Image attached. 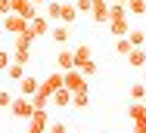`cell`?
<instances>
[{"instance_id":"obj_28","label":"cell","mask_w":146,"mask_h":133,"mask_svg":"<svg viewBox=\"0 0 146 133\" xmlns=\"http://www.w3.org/2000/svg\"><path fill=\"white\" fill-rule=\"evenodd\" d=\"M75 9H78V16H87L90 9H93V3L90 0H75Z\"/></svg>"},{"instance_id":"obj_5","label":"cell","mask_w":146,"mask_h":133,"mask_svg":"<svg viewBox=\"0 0 146 133\" xmlns=\"http://www.w3.org/2000/svg\"><path fill=\"white\" fill-rule=\"evenodd\" d=\"M62 87V71H53V74H47V78L37 84V93H44V96H53V90H59Z\"/></svg>"},{"instance_id":"obj_29","label":"cell","mask_w":146,"mask_h":133,"mask_svg":"<svg viewBox=\"0 0 146 133\" xmlns=\"http://www.w3.org/2000/svg\"><path fill=\"white\" fill-rule=\"evenodd\" d=\"M47 133H68V127H65L62 121H50V124H47Z\"/></svg>"},{"instance_id":"obj_23","label":"cell","mask_w":146,"mask_h":133,"mask_svg":"<svg viewBox=\"0 0 146 133\" xmlns=\"http://www.w3.org/2000/svg\"><path fill=\"white\" fill-rule=\"evenodd\" d=\"M59 9H62L59 0H47V19L50 22H59Z\"/></svg>"},{"instance_id":"obj_25","label":"cell","mask_w":146,"mask_h":133,"mask_svg":"<svg viewBox=\"0 0 146 133\" xmlns=\"http://www.w3.org/2000/svg\"><path fill=\"white\" fill-rule=\"evenodd\" d=\"M127 40H131V47H143L146 43V31H127Z\"/></svg>"},{"instance_id":"obj_37","label":"cell","mask_w":146,"mask_h":133,"mask_svg":"<svg viewBox=\"0 0 146 133\" xmlns=\"http://www.w3.org/2000/svg\"><path fill=\"white\" fill-rule=\"evenodd\" d=\"M143 105H146V96H143Z\"/></svg>"},{"instance_id":"obj_11","label":"cell","mask_w":146,"mask_h":133,"mask_svg":"<svg viewBox=\"0 0 146 133\" xmlns=\"http://www.w3.org/2000/svg\"><path fill=\"white\" fill-rule=\"evenodd\" d=\"M59 22H62V25H75V22H78V9H75V3H62V9H59Z\"/></svg>"},{"instance_id":"obj_4","label":"cell","mask_w":146,"mask_h":133,"mask_svg":"<svg viewBox=\"0 0 146 133\" xmlns=\"http://www.w3.org/2000/svg\"><path fill=\"white\" fill-rule=\"evenodd\" d=\"M0 25H3L6 34H13V37H16L19 31H25V28H28V19H25V16H19V13H6Z\"/></svg>"},{"instance_id":"obj_34","label":"cell","mask_w":146,"mask_h":133,"mask_svg":"<svg viewBox=\"0 0 146 133\" xmlns=\"http://www.w3.org/2000/svg\"><path fill=\"white\" fill-rule=\"evenodd\" d=\"M31 3H34V6H40V3H47V0H31Z\"/></svg>"},{"instance_id":"obj_18","label":"cell","mask_w":146,"mask_h":133,"mask_svg":"<svg viewBox=\"0 0 146 133\" xmlns=\"http://www.w3.org/2000/svg\"><path fill=\"white\" fill-rule=\"evenodd\" d=\"M78 71L90 80V78H96V74H100V65H96L93 59H87V62H81V65H78Z\"/></svg>"},{"instance_id":"obj_31","label":"cell","mask_w":146,"mask_h":133,"mask_svg":"<svg viewBox=\"0 0 146 133\" xmlns=\"http://www.w3.org/2000/svg\"><path fill=\"white\" fill-rule=\"evenodd\" d=\"M6 13H13V0H0V16H6Z\"/></svg>"},{"instance_id":"obj_30","label":"cell","mask_w":146,"mask_h":133,"mask_svg":"<svg viewBox=\"0 0 146 133\" xmlns=\"http://www.w3.org/2000/svg\"><path fill=\"white\" fill-rule=\"evenodd\" d=\"M9 102H13V93L9 90H0V108H9Z\"/></svg>"},{"instance_id":"obj_14","label":"cell","mask_w":146,"mask_h":133,"mask_svg":"<svg viewBox=\"0 0 146 133\" xmlns=\"http://www.w3.org/2000/svg\"><path fill=\"white\" fill-rule=\"evenodd\" d=\"M56 68L59 71H68V68H75V56H72V50H59V56H56Z\"/></svg>"},{"instance_id":"obj_9","label":"cell","mask_w":146,"mask_h":133,"mask_svg":"<svg viewBox=\"0 0 146 133\" xmlns=\"http://www.w3.org/2000/svg\"><path fill=\"white\" fill-rule=\"evenodd\" d=\"M13 13H19V16L31 19V16H37V6H34L31 0H13Z\"/></svg>"},{"instance_id":"obj_16","label":"cell","mask_w":146,"mask_h":133,"mask_svg":"<svg viewBox=\"0 0 146 133\" xmlns=\"http://www.w3.org/2000/svg\"><path fill=\"white\" fill-rule=\"evenodd\" d=\"M124 59H127L134 68H146V50H143V47H134L131 53L124 56Z\"/></svg>"},{"instance_id":"obj_35","label":"cell","mask_w":146,"mask_h":133,"mask_svg":"<svg viewBox=\"0 0 146 133\" xmlns=\"http://www.w3.org/2000/svg\"><path fill=\"white\" fill-rule=\"evenodd\" d=\"M112 3H121V6H124V3H127V0H112Z\"/></svg>"},{"instance_id":"obj_22","label":"cell","mask_w":146,"mask_h":133,"mask_svg":"<svg viewBox=\"0 0 146 133\" xmlns=\"http://www.w3.org/2000/svg\"><path fill=\"white\" fill-rule=\"evenodd\" d=\"M72 105H75V108H87V105H90V93H87V90L72 93Z\"/></svg>"},{"instance_id":"obj_12","label":"cell","mask_w":146,"mask_h":133,"mask_svg":"<svg viewBox=\"0 0 146 133\" xmlns=\"http://www.w3.org/2000/svg\"><path fill=\"white\" fill-rule=\"evenodd\" d=\"M72 56H75V68H78L81 62H87V59H93V47H90V43H78V47L72 50Z\"/></svg>"},{"instance_id":"obj_13","label":"cell","mask_w":146,"mask_h":133,"mask_svg":"<svg viewBox=\"0 0 146 133\" xmlns=\"http://www.w3.org/2000/svg\"><path fill=\"white\" fill-rule=\"evenodd\" d=\"M34 40H37V37H34V31H31V28H25V31H19V34L13 37V47H22V50H28Z\"/></svg>"},{"instance_id":"obj_15","label":"cell","mask_w":146,"mask_h":133,"mask_svg":"<svg viewBox=\"0 0 146 133\" xmlns=\"http://www.w3.org/2000/svg\"><path fill=\"white\" fill-rule=\"evenodd\" d=\"M37 84H40L37 78H31V74H25V78L19 80V93H22V96H34V93H37Z\"/></svg>"},{"instance_id":"obj_36","label":"cell","mask_w":146,"mask_h":133,"mask_svg":"<svg viewBox=\"0 0 146 133\" xmlns=\"http://www.w3.org/2000/svg\"><path fill=\"white\" fill-rule=\"evenodd\" d=\"M140 71H143V84H146V68H140Z\"/></svg>"},{"instance_id":"obj_6","label":"cell","mask_w":146,"mask_h":133,"mask_svg":"<svg viewBox=\"0 0 146 133\" xmlns=\"http://www.w3.org/2000/svg\"><path fill=\"white\" fill-rule=\"evenodd\" d=\"M50 37H53V43H56V47H65V43L72 40V25H62V22L53 25V28H50Z\"/></svg>"},{"instance_id":"obj_8","label":"cell","mask_w":146,"mask_h":133,"mask_svg":"<svg viewBox=\"0 0 146 133\" xmlns=\"http://www.w3.org/2000/svg\"><path fill=\"white\" fill-rule=\"evenodd\" d=\"M106 25H109V31H112V37H124V34L131 31V25H127V16H115V19H109Z\"/></svg>"},{"instance_id":"obj_1","label":"cell","mask_w":146,"mask_h":133,"mask_svg":"<svg viewBox=\"0 0 146 133\" xmlns=\"http://www.w3.org/2000/svg\"><path fill=\"white\" fill-rule=\"evenodd\" d=\"M31 111H34V105H31V99L28 96H13V102H9V115L13 118H19V121H28L31 118Z\"/></svg>"},{"instance_id":"obj_19","label":"cell","mask_w":146,"mask_h":133,"mask_svg":"<svg viewBox=\"0 0 146 133\" xmlns=\"http://www.w3.org/2000/svg\"><path fill=\"white\" fill-rule=\"evenodd\" d=\"M31 53L28 50H22V47H13V53H9V62H16V65H28Z\"/></svg>"},{"instance_id":"obj_2","label":"cell","mask_w":146,"mask_h":133,"mask_svg":"<svg viewBox=\"0 0 146 133\" xmlns=\"http://www.w3.org/2000/svg\"><path fill=\"white\" fill-rule=\"evenodd\" d=\"M62 87L72 93H81V90H87V78L78 68H68V71H62Z\"/></svg>"},{"instance_id":"obj_17","label":"cell","mask_w":146,"mask_h":133,"mask_svg":"<svg viewBox=\"0 0 146 133\" xmlns=\"http://www.w3.org/2000/svg\"><path fill=\"white\" fill-rule=\"evenodd\" d=\"M127 115H131V121H146V105H143V99L131 102V108H127Z\"/></svg>"},{"instance_id":"obj_32","label":"cell","mask_w":146,"mask_h":133,"mask_svg":"<svg viewBox=\"0 0 146 133\" xmlns=\"http://www.w3.org/2000/svg\"><path fill=\"white\" fill-rule=\"evenodd\" d=\"M6 65H9V53L0 50V71H6Z\"/></svg>"},{"instance_id":"obj_33","label":"cell","mask_w":146,"mask_h":133,"mask_svg":"<svg viewBox=\"0 0 146 133\" xmlns=\"http://www.w3.org/2000/svg\"><path fill=\"white\" fill-rule=\"evenodd\" d=\"M134 133H146V121H134Z\"/></svg>"},{"instance_id":"obj_26","label":"cell","mask_w":146,"mask_h":133,"mask_svg":"<svg viewBox=\"0 0 146 133\" xmlns=\"http://www.w3.org/2000/svg\"><path fill=\"white\" fill-rule=\"evenodd\" d=\"M28 99H31L34 108H47L50 105V96H44V93H34V96H28Z\"/></svg>"},{"instance_id":"obj_27","label":"cell","mask_w":146,"mask_h":133,"mask_svg":"<svg viewBox=\"0 0 146 133\" xmlns=\"http://www.w3.org/2000/svg\"><path fill=\"white\" fill-rule=\"evenodd\" d=\"M146 96V84H134L131 87V102H137V99H143Z\"/></svg>"},{"instance_id":"obj_24","label":"cell","mask_w":146,"mask_h":133,"mask_svg":"<svg viewBox=\"0 0 146 133\" xmlns=\"http://www.w3.org/2000/svg\"><path fill=\"white\" fill-rule=\"evenodd\" d=\"M131 50H134V47H131V40H127V34H124V37H115V53H118V56H127Z\"/></svg>"},{"instance_id":"obj_3","label":"cell","mask_w":146,"mask_h":133,"mask_svg":"<svg viewBox=\"0 0 146 133\" xmlns=\"http://www.w3.org/2000/svg\"><path fill=\"white\" fill-rule=\"evenodd\" d=\"M47 124H50V115H47V108H34L28 118V127L25 133H47Z\"/></svg>"},{"instance_id":"obj_7","label":"cell","mask_w":146,"mask_h":133,"mask_svg":"<svg viewBox=\"0 0 146 133\" xmlns=\"http://www.w3.org/2000/svg\"><path fill=\"white\" fill-rule=\"evenodd\" d=\"M28 28L34 31V37H47V34H50V19H47V16H31Z\"/></svg>"},{"instance_id":"obj_21","label":"cell","mask_w":146,"mask_h":133,"mask_svg":"<svg viewBox=\"0 0 146 133\" xmlns=\"http://www.w3.org/2000/svg\"><path fill=\"white\" fill-rule=\"evenodd\" d=\"M6 78H9V80H22V78H25V65L9 62V65H6Z\"/></svg>"},{"instance_id":"obj_20","label":"cell","mask_w":146,"mask_h":133,"mask_svg":"<svg viewBox=\"0 0 146 133\" xmlns=\"http://www.w3.org/2000/svg\"><path fill=\"white\" fill-rule=\"evenodd\" d=\"M124 9H127L131 16H146V0H127Z\"/></svg>"},{"instance_id":"obj_10","label":"cell","mask_w":146,"mask_h":133,"mask_svg":"<svg viewBox=\"0 0 146 133\" xmlns=\"http://www.w3.org/2000/svg\"><path fill=\"white\" fill-rule=\"evenodd\" d=\"M50 102H53L56 108H65V105H72V90H65V87H59V90H53Z\"/></svg>"}]
</instances>
